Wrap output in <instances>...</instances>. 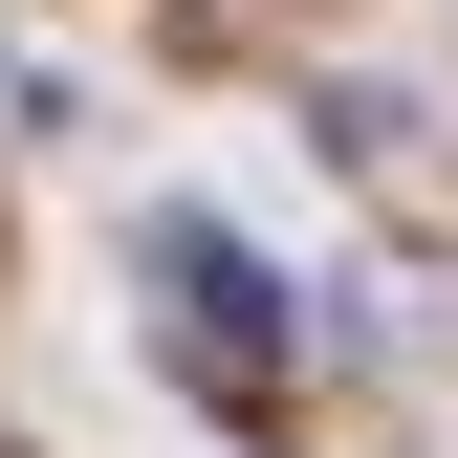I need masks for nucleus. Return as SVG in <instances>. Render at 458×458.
Returning a JSON list of instances; mask_svg holds the SVG:
<instances>
[{
  "label": "nucleus",
  "mask_w": 458,
  "mask_h": 458,
  "mask_svg": "<svg viewBox=\"0 0 458 458\" xmlns=\"http://www.w3.org/2000/svg\"><path fill=\"white\" fill-rule=\"evenodd\" d=\"M241 458H284V437H241Z\"/></svg>",
  "instance_id": "2"
},
{
  "label": "nucleus",
  "mask_w": 458,
  "mask_h": 458,
  "mask_svg": "<svg viewBox=\"0 0 458 458\" xmlns=\"http://www.w3.org/2000/svg\"><path fill=\"white\" fill-rule=\"evenodd\" d=\"M0 458H22V437H0Z\"/></svg>",
  "instance_id": "3"
},
{
  "label": "nucleus",
  "mask_w": 458,
  "mask_h": 458,
  "mask_svg": "<svg viewBox=\"0 0 458 458\" xmlns=\"http://www.w3.org/2000/svg\"><path fill=\"white\" fill-rule=\"evenodd\" d=\"M131 262H153V350H175V393L262 437L284 393H306V306H284V262H241L197 197H175V218H131Z\"/></svg>",
  "instance_id": "1"
}]
</instances>
